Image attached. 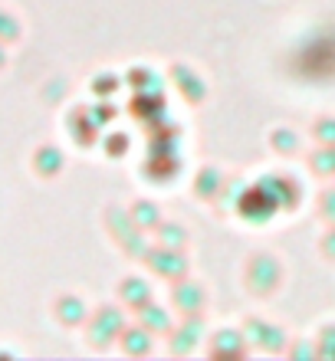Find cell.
Returning a JSON list of instances; mask_svg holds the SVG:
<instances>
[{
    "mask_svg": "<svg viewBox=\"0 0 335 361\" xmlns=\"http://www.w3.org/2000/svg\"><path fill=\"white\" fill-rule=\"evenodd\" d=\"M0 33H4V37H13V33H17V27H13V20L4 17V13H0Z\"/></svg>",
    "mask_w": 335,
    "mask_h": 361,
    "instance_id": "1",
    "label": "cell"
},
{
    "mask_svg": "<svg viewBox=\"0 0 335 361\" xmlns=\"http://www.w3.org/2000/svg\"><path fill=\"white\" fill-rule=\"evenodd\" d=\"M0 63H4V53H0Z\"/></svg>",
    "mask_w": 335,
    "mask_h": 361,
    "instance_id": "2",
    "label": "cell"
}]
</instances>
